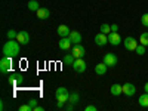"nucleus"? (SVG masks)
I'll list each match as a JSON object with an SVG mask.
<instances>
[{
  "label": "nucleus",
  "mask_w": 148,
  "mask_h": 111,
  "mask_svg": "<svg viewBox=\"0 0 148 111\" xmlns=\"http://www.w3.org/2000/svg\"><path fill=\"white\" fill-rule=\"evenodd\" d=\"M74 61H76V56H74L73 53H67V55L62 58V62H64L65 65H73Z\"/></svg>",
  "instance_id": "19"
},
{
  "label": "nucleus",
  "mask_w": 148,
  "mask_h": 111,
  "mask_svg": "<svg viewBox=\"0 0 148 111\" xmlns=\"http://www.w3.org/2000/svg\"><path fill=\"white\" fill-rule=\"evenodd\" d=\"M16 40H18V43L19 45H28V42H30V34L27 33V31H19L18 33V36H16Z\"/></svg>",
  "instance_id": "10"
},
{
  "label": "nucleus",
  "mask_w": 148,
  "mask_h": 111,
  "mask_svg": "<svg viewBox=\"0 0 148 111\" xmlns=\"http://www.w3.org/2000/svg\"><path fill=\"white\" fill-rule=\"evenodd\" d=\"M135 53H136V55H139V56H142V55L145 53V46L139 43V45L136 46V49H135Z\"/></svg>",
  "instance_id": "24"
},
{
  "label": "nucleus",
  "mask_w": 148,
  "mask_h": 111,
  "mask_svg": "<svg viewBox=\"0 0 148 111\" xmlns=\"http://www.w3.org/2000/svg\"><path fill=\"white\" fill-rule=\"evenodd\" d=\"M24 82V77H22V74H19V73H12L10 76H9V83H12V84H21Z\"/></svg>",
  "instance_id": "12"
},
{
  "label": "nucleus",
  "mask_w": 148,
  "mask_h": 111,
  "mask_svg": "<svg viewBox=\"0 0 148 111\" xmlns=\"http://www.w3.org/2000/svg\"><path fill=\"white\" fill-rule=\"evenodd\" d=\"M28 104L34 108V107H37V99H34V98H31V99H28Z\"/></svg>",
  "instance_id": "29"
},
{
  "label": "nucleus",
  "mask_w": 148,
  "mask_h": 111,
  "mask_svg": "<svg viewBox=\"0 0 148 111\" xmlns=\"http://www.w3.org/2000/svg\"><path fill=\"white\" fill-rule=\"evenodd\" d=\"M56 33H58L59 37H68L71 30L68 28V25H65V24H61V25L58 27V30H56Z\"/></svg>",
  "instance_id": "14"
},
{
  "label": "nucleus",
  "mask_w": 148,
  "mask_h": 111,
  "mask_svg": "<svg viewBox=\"0 0 148 111\" xmlns=\"http://www.w3.org/2000/svg\"><path fill=\"white\" fill-rule=\"evenodd\" d=\"M107 70H108V65L105 62H101V64H96L95 65V73L98 74V76H105Z\"/></svg>",
  "instance_id": "15"
},
{
  "label": "nucleus",
  "mask_w": 148,
  "mask_h": 111,
  "mask_svg": "<svg viewBox=\"0 0 148 111\" xmlns=\"http://www.w3.org/2000/svg\"><path fill=\"white\" fill-rule=\"evenodd\" d=\"M144 90H145V92H148V82L144 84Z\"/></svg>",
  "instance_id": "35"
},
{
  "label": "nucleus",
  "mask_w": 148,
  "mask_h": 111,
  "mask_svg": "<svg viewBox=\"0 0 148 111\" xmlns=\"http://www.w3.org/2000/svg\"><path fill=\"white\" fill-rule=\"evenodd\" d=\"M123 93H125L126 96H133L135 93H136V88H135L133 83H125L123 84Z\"/></svg>",
  "instance_id": "9"
},
{
  "label": "nucleus",
  "mask_w": 148,
  "mask_h": 111,
  "mask_svg": "<svg viewBox=\"0 0 148 111\" xmlns=\"http://www.w3.org/2000/svg\"><path fill=\"white\" fill-rule=\"evenodd\" d=\"M55 96H56V101L67 102L68 98H70V92L67 90V88H58L56 92H55Z\"/></svg>",
  "instance_id": "2"
},
{
  "label": "nucleus",
  "mask_w": 148,
  "mask_h": 111,
  "mask_svg": "<svg viewBox=\"0 0 148 111\" xmlns=\"http://www.w3.org/2000/svg\"><path fill=\"white\" fill-rule=\"evenodd\" d=\"M39 2H36V0H30V2H28V9L31 10V12H37V10H39Z\"/></svg>",
  "instance_id": "22"
},
{
  "label": "nucleus",
  "mask_w": 148,
  "mask_h": 111,
  "mask_svg": "<svg viewBox=\"0 0 148 111\" xmlns=\"http://www.w3.org/2000/svg\"><path fill=\"white\" fill-rule=\"evenodd\" d=\"M99 30H101V33H104V34H110V33H111V25H108V24H102Z\"/></svg>",
  "instance_id": "25"
},
{
  "label": "nucleus",
  "mask_w": 148,
  "mask_h": 111,
  "mask_svg": "<svg viewBox=\"0 0 148 111\" xmlns=\"http://www.w3.org/2000/svg\"><path fill=\"white\" fill-rule=\"evenodd\" d=\"M64 104L65 102H62V101H56V108H64Z\"/></svg>",
  "instance_id": "31"
},
{
  "label": "nucleus",
  "mask_w": 148,
  "mask_h": 111,
  "mask_svg": "<svg viewBox=\"0 0 148 111\" xmlns=\"http://www.w3.org/2000/svg\"><path fill=\"white\" fill-rule=\"evenodd\" d=\"M68 37H70V40H71L73 45H79V43H82V34H80L79 31H71Z\"/></svg>",
  "instance_id": "17"
},
{
  "label": "nucleus",
  "mask_w": 148,
  "mask_h": 111,
  "mask_svg": "<svg viewBox=\"0 0 148 111\" xmlns=\"http://www.w3.org/2000/svg\"><path fill=\"white\" fill-rule=\"evenodd\" d=\"M74 105H76V104H71V102H70V104L67 105V110H68V111H73V110H74Z\"/></svg>",
  "instance_id": "34"
},
{
  "label": "nucleus",
  "mask_w": 148,
  "mask_h": 111,
  "mask_svg": "<svg viewBox=\"0 0 148 111\" xmlns=\"http://www.w3.org/2000/svg\"><path fill=\"white\" fill-rule=\"evenodd\" d=\"M139 43L144 46H148V33H142L139 36Z\"/></svg>",
  "instance_id": "23"
},
{
  "label": "nucleus",
  "mask_w": 148,
  "mask_h": 111,
  "mask_svg": "<svg viewBox=\"0 0 148 111\" xmlns=\"http://www.w3.org/2000/svg\"><path fill=\"white\" fill-rule=\"evenodd\" d=\"M36 15L39 19H47L49 15H51V12H49L47 8H39V10L36 12Z\"/></svg>",
  "instance_id": "16"
},
{
  "label": "nucleus",
  "mask_w": 148,
  "mask_h": 111,
  "mask_svg": "<svg viewBox=\"0 0 148 111\" xmlns=\"http://www.w3.org/2000/svg\"><path fill=\"white\" fill-rule=\"evenodd\" d=\"M138 102H139V105H141V107L148 108V92H145V93H142V95L139 96Z\"/></svg>",
  "instance_id": "20"
},
{
  "label": "nucleus",
  "mask_w": 148,
  "mask_h": 111,
  "mask_svg": "<svg viewBox=\"0 0 148 111\" xmlns=\"http://www.w3.org/2000/svg\"><path fill=\"white\" fill-rule=\"evenodd\" d=\"M21 45L18 43V40H8L5 45H3V55L5 56H9V58H15L18 56L19 51H21Z\"/></svg>",
  "instance_id": "1"
},
{
  "label": "nucleus",
  "mask_w": 148,
  "mask_h": 111,
  "mask_svg": "<svg viewBox=\"0 0 148 111\" xmlns=\"http://www.w3.org/2000/svg\"><path fill=\"white\" fill-rule=\"evenodd\" d=\"M117 56L114 55V53H111V52H108L105 56H104V62L108 65V67H116V64H117Z\"/></svg>",
  "instance_id": "8"
},
{
  "label": "nucleus",
  "mask_w": 148,
  "mask_h": 111,
  "mask_svg": "<svg viewBox=\"0 0 148 111\" xmlns=\"http://www.w3.org/2000/svg\"><path fill=\"white\" fill-rule=\"evenodd\" d=\"M19 111H33V107L30 104H25V105H21L19 107Z\"/></svg>",
  "instance_id": "28"
},
{
  "label": "nucleus",
  "mask_w": 148,
  "mask_h": 111,
  "mask_svg": "<svg viewBox=\"0 0 148 111\" xmlns=\"http://www.w3.org/2000/svg\"><path fill=\"white\" fill-rule=\"evenodd\" d=\"M84 111H96V107L95 105H88V107H84Z\"/></svg>",
  "instance_id": "30"
},
{
  "label": "nucleus",
  "mask_w": 148,
  "mask_h": 111,
  "mask_svg": "<svg viewBox=\"0 0 148 111\" xmlns=\"http://www.w3.org/2000/svg\"><path fill=\"white\" fill-rule=\"evenodd\" d=\"M16 36H18V33L15 30H9L8 31V39H10V40H16Z\"/></svg>",
  "instance_id": "26"
},
{
  "label": "nucleus",
  "mask_w": 148,
  "mask_h": 111,
  "mask_svg": "<svg viewBox=\"0 0 148 111\" xmlns=\"http://www.w3.org/2000/svg\"><path fill=\"white\" fill-rule=\"evenodd\" d=\"M141 24H142L144 27H148V14H144L141 16Z\"/></svg>",
  "instance_id": "27"
},
{
  "label": "nucleus",
  "mask_w": 148,
  "mask_h": 111,
  "mask_svg": "<svg viewBox=\"0 0 148 111\" xmlns=\"http://www.w3.org/2000/svg\"><path fill=\"white\" fill-rule=\"evenodd\" d=\"M121 42H123V40H121V37H120V34H119L117 31H111V33L108 34V43H110V45L119 46Z\"/></svg>",
  "instance_id": "6"
},
{
  "label": "nucleus",
  "mask_w": 148,
  "mask_h": 111,
  "mask_svg": "<svg viewBox=\"0 0 148 111\" xmlns=\"http://www.w3.org/2000/svg\"><path fill=\"white\" fill-rule=\"evenodd\" d=\"M80 101V95L77 92H74V93H70V98H68V102L71 104H77Z\"/></svg>",
  "instance_id": "21"
},
{
  "label": "nucleus",
  "mask_w": 148,
  "mask_h": 111,
  "mask_svg": "<svg viewBox=\"0 0 148 111\" xmlns=\"http://www.w3.org/2000/svg\"><path fill=\"white\" fill-rule=\"evenodd\" d=\"M95 43L98 46H105L108 43V34H104V33H98L95 36Z\"/></svg>",
  "instance_id": "11"
},
{
  "label": "nucleus",
  "mask_w": 148,
  "mask_h": 111,
  "mask_svg": "<svg viewBox=\"0 0 148 111\" xmlns=\"http://www.w3.org/2000/svg\"><path fill=\"white\" fill-rule=\"evenodd\" d=\"M0 110H5V102H3V101L0 102Z\"/></svg>",
  "instance_id": "36"
},
{
  "label": "nucleus",
  "mask_w": 148,
  "mask_h": 111,
  "mask_svg": "<svg viewBox=\"0 0 148 111\" xmlns=\"http://www.w3.org/2000/svg\"><path fill=\"white\" fill-rule=\"evenodd\" d=\"M123 45H125V47L127 49V51H135L136 46H138V40L135 39V37L129 36V37H126V39L123 40Z\"/></svg>",
  "instance_id": "5"
},
{
  "label": "nucleus",
  "mask_w": 148,
  "mask_h": 111,
  "mask_svg": "<svg viewBox=\"0 0 148 111\" xmlns=\"http://www.w3.org/2000/svg\"><path fill=\"white\" fill-rule=\"evenodd\" d=\"M73 70L76 71V73H84L86 71V62L83 61V58H76V61H74V64L71 65Z\"/></svg>",
  "instance_id": "4"
},
{
  "label": "nucleus",
  "mask_w": 148,
  "mask_h": 111,
  "mask_svg": "<svg viewBox=\"0 0 148 111\" xmlns=\"http://www.w3.org/2000/svg\"><path fill=\"white\" fill-rule=\"evenodd\" d=\"M71 40L70 37H61L59 40V49H62V51H68V49H71Z\"/></svg>",
  "instance_id": "13"
},
{
  "label": "nucleus",
  "mask_w": 148,
  "mask_h": 111,
  "mask_svg": "<svg viewBox=\"0 0 148 111\" xmlns=\"http://www.w3.org/2000/svg\"><path fill=\"white\" fill-rule=\"evenodd\" d=\"M110 92H111V95H113V96H119V95H121V93H123V86L116 83V84L111 86Z\"/></svg>",
  "instance_id": "18"
},
{
  "label": "nucleus",
  "mask_w": 148,
  "mask_h": 111,
  "mask_svg": "<svg viewBox=\"0 0 148 111\" xmlns=\"http://www.w3.org/2000/svg\"><path fill=\"white\" fill-rule=\"evenodd\" d=\"M10 67H12V58L3 55V58L0 59V71H2L3 74H6V73H9Z\"/></svg>",
  "instance_id": "3"
},
{
  "label": "nucleus",
  "mask_w": 148,
  "mask_h": 111,
  "mask_svg": "<svg viewBox=\"0 0 148 111\" xmlns=\"http://www.w3.org/2000/svg\"><path fill=\"white\" fill-rule=\"evenodd\" d=\"M111 31H119V25H117V24H113V25H111Z\"/></svg>",
  "instance_id": "33"
},
{
  "label": "nucleus",
  "mask_w": 148,
  "mask_h": 111,
  "mask_svg": "<svg viewBox=\"0 0 148 111\" xmlns=\"http://www.w3.org/2000/svg\"><path fill=\"white\" fill-rule=\"evenodd\" d=\"M71 53L76 56V58H83L84 53H86V51H84V47L79 43V45H74V46L71 47Z\"/></svg>",
  "instance_id": "7"
},
{
  "label": "nucleus",
  "mask_w": 148,
  "mask_h": 111,
  "mask_svg": "<svg viewBox=\"0 0 148 111\" xmlns=\"http://www.w3.org/2000/svg\"><path fill=\"white\" fill-rule=\"evenodd\" d=\"M33 111H45V108H43V107H40V105H37V107H34V108H33Z\"/></svg>",
  "instance_id": "32"
}]
</instances>
